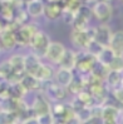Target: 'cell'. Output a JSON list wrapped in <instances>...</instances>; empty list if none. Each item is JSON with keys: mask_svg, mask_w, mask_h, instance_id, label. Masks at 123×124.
Wrapping results in <instances>:
<instances>
[{"mask_svg": "<svg viewBox=\"0 0 123 124\" xmlns=\"http://www.w3.org/2000/svg\"><path fill=\"white\" fill-rule=\"evenodd\" d=\"M118 124H123V116H122L121 119H118Z\"/></svg>", "mask_w": 123, "mask_h": 124, "instance_id": "obj_31", "label": "cell"}, {"mask_svg": "<svg viewBox=\"0 0 123 124\" xmlns=\"http://www.w3.org/2000/svg\"><path fill=\"white\" fill-rule=\"evenodd\" d=\"M37 119H38L39 124H53V122H54V116L52 115V113H48V114H44V115L38 116Z\"/></svg>", "mask_w": 123, "mask_h": 124, "instance_id": "obj_27", "label": "cell"}, {"mask_svg": "<svg viewBox=\"0 0 123 124\" xmlns=\"http://www.w3.org/2000/svg\"><path fill=\"white\" fill-rule=\"evenodd\" d=\"M14 124H16V123H14Z\"/></svg>", "mask_w": 123, "mask_h": 124, "instance_id": "obj_32", "label": "cell"}, {"mask_svg": "<svg viewBox=\"0 0 123 124\" xmlns=\"http://www.w3.org/2000/svg\"><path fill=\"white\" fill-rule=\"evenodd\" d=\"M75 58H77V53H74L73 50H70V49H66V53H64L62 60L59 63L60 68L73 70L75 68Z\"/></svg>", "mask_w": 123, "mask_h": 124, "instance_id": "obj_18", "label": "cell"}, {"mask_svg": "<svg viewBox=\"0 0 123 124\" xmlns=\"http://www.w3.org/2000/svg\"><path fill=\"white\" fill-rule=\"evenodd\" d=\"M8 63L13 70V74L16 75L18 78L21 73H24V56L23 55H13Z\"/></svg>", "mask_w": 123, "mask_h": 124, "instance_id": "obj_19", "label": "cell"}, {"mask_svg": "<svg viewBox=\"0 0 123 124\" xmlns=\"http://www.w3.org/2000/svg\"><path fill=\"white\" fill-rule=\"evenodd\" d=\"M19 84L23 86V89L25 92H33V90H38V89L41 88V83L39 82V80L35 77L28 75V74H25L24 77H21Z\"/></svg>", "mask_w": 123, "mask_h": 124, "instance_id": "obj_17", "label": "cell"}, {"mask_svg": "<svg viewBox=\"0 0 123 124\" xmlns=\"http://www.w3.org/2000/svg\"><path fill=\"white\" fill-rule=\"evenodd\" d=\"M64 53H66V48H64V45L62 44V43L50 41V44L47 49V53H45V58L50 63L59 64Z\"/></svg>", "mask_w": 123, "mask_h": 124, "instance_id": "obj_6", "label": "cell"}, {"mask_svg": "<svg viewBox=\"0 0 123 124\" xmlns=\"http://www.w3.org/2000/svg\"><path fill=\"white\" fill-rule=\"evenodd\" d=\"M49 44H50L49 36L44 31L38 30L37 33H35V35L33 36L32 41H30L33 54H35L38 58L45 56V53H47V49H48Z\"/></svg>", "mask_w": 123, "mask_h": 124, "instance_id": "obj_1", "label": "cell"}, {"mask_svg": "<svg viewBox=\"0 0 123 124\" xmlns=\"http://www.w3.org/2000/svg\"><path fill=\"white\" fill-rule=\"evenodd\" d=\"M33 112L37 115L35 118L50 113V104L48 101V98L43 93H40L39 95H37V98H35L34 103H33Z\"/></svg>", "mask_w": 123, "mask_h": 124, "instance_id": "obj_12", "label": "cell"}, {"mask_svg": "<svg viewBox=\"0 0 123 124\" xmlns=\"http://www.w3.org/2000/svg\"><path fill=\"white\" fill-rule=\"evenodd\" d=\"M83 86H84V84L82 82H74V80H73V82L70 83V85L68 86V89L73 94H77V95H78L81 92H83Z\"/></svg>", "mask_w": 123, "mask_h": 124, "instance_id": "obj_26", "label": "cell"}, {"mask_svg": "<svg viewBox=\"0 0 123 124\" xmlns=\"http://www.w3.org/2000/svg\"><path fill=\"white\" fill-rule=\"evenodd\" d=\"M113 58H114V54L112 53V50L109 48H104L102 50V53L97 56V62L104 65V67H108V64L112 62Z\"/></svg>", "mask_w": 123, "mask_h": 124, "instance_id": "obj_23", "label": "cell"}, {"mask_svg": "<svg viewBox=\"0 0 123 124\" xmlns=\"http://www.w3.org/2000/svg\"><path fill=\"white\" fill-rule=\"evenodd\" d=\"M92 13L94 14V16L102 24H106L112 18L113 9H112V5L108 1H98V3L94 4V6H93Z\"/></svg>", "mask_w": 123, "mask_h": 124, "instance_id": "obj_4", "label": "cell"}, {"mask_svg": "<svg viewBox=\"0 0 123 124\" xmlns=\"http://www.w3.org/2000/svg\"><path fill=\"white\" fill-rule=\"evenodd\" d=\"M0 44H1L5 49H11L16 45V40H15V34L11 30H4L0 34Z\"/></svg>", "mask_w": 123, "mask_h": 124, "instance_id": "obj_20", "label": "cell"}, {"mask_svg": "<svg viewBox=\"0 0 123 124\" xmlns=\"http://www.w3.org/2000/svg\"><path fill=\"white\" fill-rule=\"evenodd\" d=\"M73 44L81 49H88V46L94 41V28H87L85 30H73L72 34Z\"/></svg>", "mask_w": 123, "mask_h": 124, "instance_id": "obj_2", "label": "cell"}, {"mask_svg": "<svg viewBox=\"0 0 123 124\" xmlns=\"http://www.w3.org/2000/svg\"><path fill=\"white\" fill-rule=\"evenodd\" d=\"M107 68L113 71H123V56H114Z\"/></svg>", "mask_w": 123, "mask_h": 124, "instance_id": "obj_25", "label": "cell"}, {"mask_svg": "<svg viewBox=\"0 0 123 124\" xmlns=\"http://www.w3.org/2000/svg\"><path fill=\"white\" fill-rule=\"evenodd\" d=\"M109 48L114 56H123V31H117L112 35Z\"/></svg>", "mask_w": 123, "mask_h": 124, "instance_id": "obj_15", "label": "cell"}, {"mask_svg": "<svg viewBox=\"0 0 123 124\" xmlns=\"http://www.w3.org/2000/svg\"><path fill=\"white\" fill-rule=\"evenodd\" d=\"M112 30L107 24H100L99 26L94 28V41L98 43L103 48H108L112 39Z\"/></svg>", "mask_w": 123, "mask_h": 124, "instance_id": "obj_7", "label": "cell"}, {"mask_svg": "<svg viewBox=\"0 0 123 124\" xmlns=\"http://www.w3.org/2000/svg\"><path fill=\"white\" fill-rule=\"evenodd\" d=\"M25 10H26V14L29 16L38 18L44 13V3L40 1V0H32V1H28L26 5H25Z\"/></svg>", "mask_w": 123, "mask_h": 124, "instance_id": "obj_16", "label": "cell"}, {"mask_svg": "<svg viewBox=\"0 0 123 124\" xmlns=\"http://www.w3.org/2000/svg\"><path fill=\"white\" fill-rule=\"evenodd\" d=\"M44 15L50 19L55 20L63 14V1H50L47 5L44 4Z\"/></svg>", "mask_w": 123, "mask_h": 124, "instance_id": "obj_13", "label": "cell"}, {"mask_svg": "<svg viewBox=\"0 0 123 124\" xmlns=\"http://www.w3.org/2000/svg\"><path fill=\"white\" fill-rule=\"evenodd\" d=\"M38 30L33 25H23L18 31H15V40L16 44L20 45H30V41L33 39V36L35 35Z\"/></svg>", "mask_w": 123, "mask_h": 124, "instance_id": "obj_9", "label": "cell"}, {"mask_svg": "<svg viewBox=\"0 0 123 124\" xmlns=\"http://www.w3.org/2000/svg\"><path fill=\"white\" fill-rule=\"evenodd\" d=\"M90 15H92V9H89L85 5H82V8L78 10L73 20L74 30H78V31L85 30L88 28V21L90 19Z\"/></svg>", "mask_w": 123, "mask_h": 124, "instance_id": "obj_5", "label": "cell"}, {"mask_svg": "<svg viewBox=\"0 0 123 124\" xmlns=\"http://www.w3.org/2000/svg\"><path fill=\"white\" fill-rule=\"evenodd\" d=\"M21 124H39V122H38V119L35 118V116H32V118H28V119H25Z\"/></svg>", "mask_w": 123, "mask_h": 124, "instance_id": "obj_29", "label": "cell"}, {"mask_svg": "<svg viewBox=\"0 0 123 124\" xmlns=\"http://www.w3.org/2000/svg\"><path fill=\"white\" fill-rule=\"evenodd\" d=\"M40 58H38L35 54L30 53L24 56V73H26L28 75L35 77V74L38 73L39 68L41 67Z\"/></svg>", "mask_w": 123, "mask_h": 124, "instance_id": "obj_10", "label": "cell"}, {"mask_svg": "<svg viewBox=\"0 0 123 124\" xmlns=\"http://www.w3.org/2000/svg\"><path fill=\"white\" fill-rule=\"evenodd\" d=\"M119 109L113 105L107 104L102 108V113H100V118H102L103 124H118L119 118Z\"/></svg>", "mask_w": 123, "mask_h": 124, "instance_id": "obj_11", "label": "cell"}, {"mask_svg": "<svg viewBox=\"0 0 123 124\" xmlns=\"http://www.w3.org/2000/svg\"><path fill=\"white\" fill-rule=\"evenodd\" d=\"M16 122V115L11 110L0 112V124H14Z\"/></svg>", "mask_w": 123, "mask_h": 124, "instance_id": "obj_24", "label": "cell"}, {"mask_svg": "<svg viewBox=\"0 0 123 124\" xmlns=\"http://www.w3.org/2000/svg\"><path fill=\"white\" fill-rule=\"evenodd\" d=\"M107 83L111 86H114V88H121L122 80H123V74L122 71H113L109 70L107 74Z\"/></svg>", "mask_w": 123, "mask_h": 124, "instance_id": "obj_22", "label": "cell"}, {"mask_svg": "<svg viewBox=\"0 0 123 124\" xmlns=\"http://www.w3.org/2000/svg\"><path fill=\"white\" fill-rule=\"evenodd\" d=\"M73 73L72 70H68V69H64V68H59L57 71H55V84H58L62 88H68L70 85V83L73 82Z\"/></svg>", "mask_w": 123, "mask_h": 124, "instance_id": "obj_14", "label": "cell"}, {"mask_svg": "<svg viewBox=\"0 0 123 124\" xmlns=\"http://www.w3.org/2000/svg\"><path fill=\"white\" fill-rule=\"evenodd\" d=\"M84 124H103V122H102V118H100V116H90L89 120L87 123H84Z\"/></svg>", "mask_w": 123, "mask_h": 124, "instance_id": "obj_28", "label": "cell"}, {"mask_svg": "<svg viewBox=\"0 0 123 124\" xmlns=\"http://www.w3.org/2000/svg\"><path fill=\"white\" fill-rule=\"evenodd\" d=\"M41 88L44 89V95L47 98H50L52 100H57V103L59 100H62L64 97H66V89L62 88V86H59L58 84L55 83H41Z\"/></svg>", "mask_w": 123, "mask_h": 124, "instance_id": "obj_8", "label": "cell"}, {"mask_svg": "<svg viewBox=\"0 0 123 124\" xmlns=\"http://www.w3.org/2000/svg\"><path fill=\"white\" fill-rule=\"evenodd\" d=\"M97 63V58L90 55L89 53L83 52V53H77L75 58V68L83 73V74H90V71Z\"/></svg>", "mask_w": 123, "mask_h": 124, "instance_id": "obj_3", "label": "cell"}, {"mask_svg": "<svg viewBox=\"0 0 123 124\" xmlns=\"http://www.w3.org/2000/svg\"><path fill=\"white\" fill-rule=\"evenodd\" d=\"M53 75H54V71H53L52 67L47 65V64H41V67L39 68L38 73L35 74V78H37L40 83H45V82H49V80L53 78Z\"/></svg>", "mask_w": 123, "mask_h": 124, "instance_id": "obj_21", "label": "cell"}, {"mask_svg": "<svg viewBox=\"0 0 123 124\" xmlns=\"http://www.w3.org/2000/svg\"><path fill=\"white\" fill-rule=\"evenodd\" d=\"M66 124H82V123L79 122V120H78V118H77V116L74 115L73 118H70V119H68V120L66 122Z\"/></svg>", "mask_w": 123, "mask_h": 124, "instance_id": "obj_30", "label": "cell"}]
</instances>
